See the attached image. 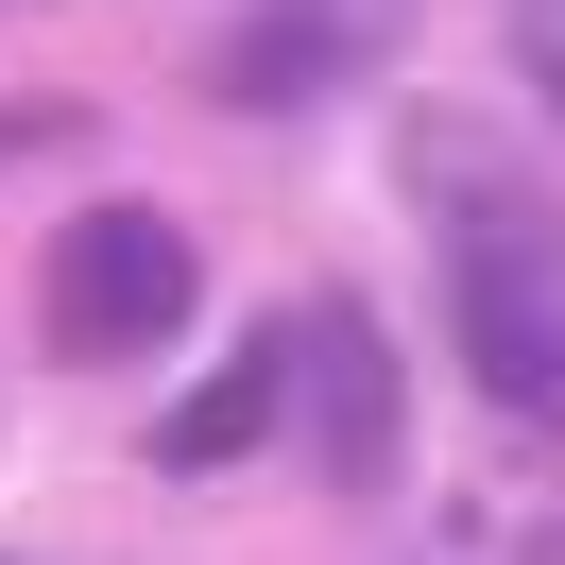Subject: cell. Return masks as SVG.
<instances>
[{
  "instance_id": "obj_1",
  "label": "cell",
  "mask_w": 565,
  "mask_h": 565,
  "mask_svg": "<svg viewBox=\"0 0 565 565\" xmlns=\"http://www.w3.org/2000/svg\"><path fill=\"white\" fill-rule=\"evenodd\" d=\"M189 309H206V241H189L172 206H138V189L70 206V223H52V257H35V343L70 360V377H120V360H154Z\"/></svg>"
},
{
  "instance_id": "obj_2",
  "label": "cell",
  "mask_w": 565,
  "mask_h": 565,
  "mask_svg": "<svg viewBox=\"0 0 565 565\" xmlns=\"http://www.w3.org/2000/svg\"><path fill=\"white\" fill-rule=\"evenodd\" d=\"M446 326H462L480 412H497V428H531V446H565V223L446 241Z\"/></svg>"
},
{
  "instance_id": "obj_3",
  "label": "cell",
  "mask_w": 565,
  "mask_h": 565,
  "mask_svg": "<svg viewBox=\"0 0 565 565\" xmlns=\"http://www.w3.org/2000/svg\"><path fill=\"white\" fill-rule=\"evenodd\" d=\"M291 446H309L326 497H394L412 480V360L360 291H309L291 309Z\"/></svg>"
},
{
  "instance_id": "obj_4",
  "label": "cell",
  "mask_w": 565,
  "mask_h": 565,
  "mask_svg": "<svg viewBox=\"0 0 565 565\" xmlns=\"http://www.w3.org/2000/svg\"><path fill=\"white\" fill-rule=\"evenodd\" d=\"M394 189H412L428 257H446V241H514V223H565V189L531 172L480 104H412V120H394Z\"/></svg>"
},
{
  "instance_id": "obj_5",
  "label": "cell",
  "mask_w": 565,
  "mask_h": 565,
  "mask_svg": "<svg viewBox=\"0 0 565 565\" xmlns=\"http://www.w3.org/2000/svg\"><path fill=\"white\" fill-rule=\"evenodd\" d=\"M275 428H291V326H257V343H223L138 446H154V480H223V462H257Z\"/></svg>"
},
{
  "instance_id": "obj_6",
  "label": "cell",
  "mask_w": 565,
  "mask_h": 565,
  "mask_svg": "<svg viewBox=\"0 0 565 565\" xmlns=\"http://www.w3.org/2000/svg\"><path fill=\"white\" fill-rule=\"evenodd\" d=\"M189 86H206L223 120H309V104H343V86H360V52L309 35L291 0H257V18H223V35H206V70H189Z\"/></svg>"
},
{
  "instance_id": "obj_7",
  "label": "cell",
  "mask_w": 565,
  "mask_h": 565,
  "mask_svg": "<svg viewBox=\"0 0 565 565\" xmlns=\"http://www.w3.org/2000/svg\"><path fill=\"white\" fill-rule=\"evenodd\" d=\"M35 154H104V104H70V86H35V104H0V189L35 172Z\"/></svg>"
},
{
  "instance_id": "obj_8",
  "label": "cell",
  "mask_w": 565,
  "mask_h": 565,
  "mask_svg": "<svg viewBox=\"0 0 565 565\" xmlns=\"http://www.w3.org/2000/svg\"><path fill=\"white\" fill-rule=\"evenodd\" d=\"M291 18H309V35H343L360 70H394V35H412V0H291Z\"/></svg>"
},
{
  "instance_id": "obj_9",
  "label": "cell",
  "mask_w": 565,
  "mask_h": 565,
  "mask_svg": "<svg viewBox=\"0 0 565 565\" xmlns=\"http://www.w3.org/2000/svg\"><path fill=\"white\" fill-rule=\"evenodd\" d=\"M514 86L565 120V0H514Z\"/></svg>"
},
{
  "instance_id": "obj_10",
  "label": "cell",
  "mask_w": 565,
  "mask_h": 565,
  "mask_svg": "<svg viewBox=\"0 0 565 565\" xmlns=\"http://www.w3.org/2000/svg\"><path fill=\"white\" fill-rule=\"evenodd\" d=\"M514 565H565V514H531V531H514Z\"/></svg>"
},
{
  "instance_id": "obj_11",
  "label": "cell",
  "mask_w": 565,
  "mask_h": 565,
  "mask_svg": "<svg viewBox=\"0 0 565 565\" xmlns=\"http://www.w3.org/2000/svg\"><path fill=\"white\" fill-rule=\"evenodd\" d=\"M0 565H18V548H0Z\"/></svg>"
}]
</instances>
